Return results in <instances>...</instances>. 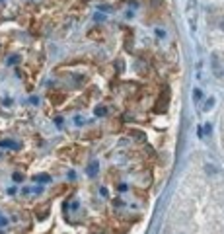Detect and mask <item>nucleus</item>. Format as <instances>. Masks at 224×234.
Returning <instances> with one entry per match:
<instances>
[{"instance_id": "1a4fd4ad", "label": "nucleus", "mask_w": 224, "mask_h": 234, "mask_svg": "<svg viewBox=\"0 0 224 234\" xmlns=\"http://www.w3.org/2000/svg\"><path fill=\"white\" fill-rule=\"evenodd\" d=\"M6 224H8V219L6 217H0V226H6Z\"/></svg>"}, {"instance_id": "f257e3e1", "label": "nucleus", "mask_w": 224, "mask_h": 234, "mask_svg": "<svg viewBox=\"0 0 224 234\" xmlns=\"http://www.w3.org/2000/svg\"><path fill=\"white\" fill-rule=\"evenodd\" d=\"M0 148H12V150H16V148H18V142L10 141V139H2V141H0Z\"/></svg>"}, {"instance_id": "20e7f679", "label": "nucleus", "mask_w": 224, "mask_h": 234, "mask_svg": "<svg viewBox=\"0 0 224 234\" xmlns=\"http://www.w3.org/2000/svg\"><path fill=\"white\" fill-rule=\"evenodd\" d=\"M205 172H207L209 176H214V174L218 172V168H216V166H213V164H205Z\"/></svg>"}, {"instance_id": "9d476101", "label": "nucleus", "mask_w": 224, "mask_h": 234, "mask_svg": "<svg viewBox=\"0 0 224 234\" xmlns=\"http://www.w3.org/2000/svg\"><path fill=\"white\" fill-rule=\"evenodd\" d=\"M18 61H20V57H18V55H16V57H10V59H8V63H10V64H12V63H18Z\"/></svg>"}, {"instance_id": "423d86ee", "label": "nucleus", "mask_w": 224, "mask_h": 234, "mask_svg": "<svg viewBox=\"0 0 224 234\" xmlns=\"http://www.w3.org/2000/svg\"><path fill=\"white\" fill-rule=\"evenodd\" d=\"M12 179H14L16 183H20V182H23V176H22V174H16V172H14V176H12Z\"/></svg>"}, {"instance_id": "f03ea898", "label": "nucleus", "mask_w": 224, "mask_h": 234, "mask_svg": "<svg viewBox=\"0 0 224 234\" xmlns=\"http://www.w3.org/2000/svg\"><path fill=\"white\" fill-rule=\"evenodd\" d=\"M94 113H96V117H103V115H107V108L105 105H98V108L94 109Z\"/></svg>"}, {"instance_id": "7ed1b4c3", "label": "nucleus", "mask_w": 224, "mask_h": 234, "mask_svg": "<svg viewBox=\"0 0 224 234\" xmlns=\"http://www.w3.org/2000/svg\"><path fill=\"white\" fill-rule=\"evenodd\" d=\"M33 182H39V183H49L51 182V176H35V178H33Z\"/></svg>"}, {"instance_id": "9b49d317", "label": "nucleus", "mask_w": 224, "mask_h": 234, "mask_svg": "<svg viewBox=\"0 0 224 234\" xmlns=\"http://www.w3.org/2000/svg\"><path fill=\"white\" fill-rule=\"evenodd\" d=\"M30 101H31V104H33V105H37V104H39V98H35V96H33V98H31V100H30Z\"/></svg>"}, {"instance_id": "0eeeda50", "label": "nucleus", "mask_w": 224, "mask_h": 234, "mask_svg": "<svg viewBox=\"0 0 224 234\" xmlns=\"http://www.w3.org/2000/svg\"><path fill=\"white\" fill-rule=\"evenodd\" d=\"M213 105H214V98H210V100L207 101V105H205V111H209V109H213Z\"/></svg>"}, {"instance_id": "39448f33", "label": "nucleus", "mask_w": 224, "mask_h": 234, "mask_svg": "<svg viewBox=\"0 0 224 234\" xmlns=\"http://www.w3.org/2000/svg\"><path fill=\"white\" fill-rule=\"evenodd\" d=\"M96 172H98V162H94V164H92V166H90V168H88V174H90V176H92V174H96Z\"/></svg>"}, {"instance_id": "6e6552de", "label": "nucleus", "mask_w": 224, "mask_h": 234, "mask_svg": "<svg viewBox=\"0 0 224 234\" xmlns=\"http://www.w3.org/2000/svg\"><path fill=\"white\" fill-rule=\"evenodd\" d=\"M193 98H195V100H201V98H203V92H201V90H195V92H193Z\"/></svg>"}, {"instance_id": "f8f14e48", "label": "nucleus", "mask_w": 224, "mask_h": 234, "mask_svg": "<svg viewBox=\"0 0 224 234\" xmlns=\"http://www.w3.org/2000/svg\"><path fill=\"white\" fill-rule=\"evenodd\" d=\"M205 135H210V125H205Z\"/></svg>"}]
</instances>
